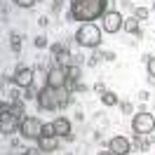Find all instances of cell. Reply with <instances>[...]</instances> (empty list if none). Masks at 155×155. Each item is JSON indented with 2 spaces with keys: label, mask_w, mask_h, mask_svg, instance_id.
Returning <instances> with one entry per match:
<instances>
[{
  "label": "cell",
  "mask_w": 155,
  "mask_h": 155,
  "mask_svg": "<svg viewBox=\"0 0 155 155\" xmlns=\"http://www.w3.org/2000/svg\"><path fill=\"white\" fill-rule=\"evenodd\" d=\"M106 14V0H71L68 2V21H97Z\"/></svg>",
  "instance_id": "obj_1"
},
{
  "label": "cell",
  "mask_w": 155,
  "mask_h": 155,
  "mask_svg": "<svg viewBox=\"0 0 155 155\" xmlns=\"http://www.w3.org/2000/svg\"><path fill=\"white\" fill-rule=\"evenodd\" d=\"M75 45L82 49H99L101 45V26H97L94 21L89 24H80V28L75 31Z\"/></svg>",
  "instance_id": "obj_2"
},
{
  "label": "cell",
  "mask_w": 155,
  "mask_h": 155,
  "mask_svg": "<svg viewBox=\"0 0 155 155\" xmlns=\"http://www.w3.org/2000/svg\"><path fill=\"white\" fill-rule=\"evenodd\" d=\"M42 127H45L42 120H38V117H33V115H26L24 120H21L19 136L24 139V141H38L40 136H42Z\"/></svg>",
  "instance_id": "obj_3"
},
{
  "label": "cell",
  "mask_w": 155,
  "mask_h": 155,
  "mask_svg": "<svg viewBox=\"0 0 155 155\" xmlns=\"http://www.w3.org/2000/svg\"><path fill=\"white\" fill-rule=\"evenodd\" d=\"M132 132L139 136L153 134L155 132V115L148 113V110H139L134 117H132Z\"/></svg>",
  "instance_id": "obj_4"
},
{
  "label": "cell",
  "mask_w": 155,
  "mask_h": 155,
  "mask_svg": "<svg viewBox=\"0 0 155 155\" xmlns=\"http://www.w3.org/2000/svg\"><path fill=\"white\" fill-rule=\"evenodd\" d=\"M125 28V17H122V12H106L104 17H101V31L108 33V35H115L120 31Z\"/></svg>",
  "instance_id": "obj_5"
},
{
  "label": "cell",
  "mask_w": 155,
  "mask_h": 155,
  "mask_svg": "<svg viewBox=\"0 0 155 155\" xmlns=\"http://www.w3.org/2000/svg\"><path fill=\"white\" fill-rule=\"evenodd\" d=\"M68 82V75H66V68L64 66H49L47 68V75H45V85L52 89H64Z\"/></svg>",
  "instance_id": "obj_6"
},
{
  "label": "cell",
  "mask_w": 155,
  "mask_h": 155,
  "mask_svg": "<svg viewBox=\"0 0 155 155\" xmlns=\"http://www.w3.org/2000/svg\"><path fill=\"white\" fill-rule=\"evenodd\" d=\"M38 108L40 110H57L59 108V89H52L45 85L38 94Z\"/></svg>",
  "instance_id": "obj_7"
},
{
  "label": "cell",
  "mask_w": 155,
  "mask_h": 155,
  "mask_svg": "<svg viewBox=\"0 0 155 155\" xmlns=\"http://www.w3.org/2000/svg\"><path fill=\"white\" fill-rule=\"evenodd\" d=\"M14 85L19 89H26L33 85V80H35V68H31V66H19L17 71H14Z\"/></svg>",
  "instance_id": "obj_8"
},
{
  "label": "cell",
  "mask_w": 155,
  "mask_h": 155,
  "mask_svg": "<svg viewBox=\"0 0 155 155\" xmlns=\"http://www.w3.org/2000/svg\"><path fill=\"white\" fill-rule=\"evenodd\" d=\"M108 150H113L115 155H129L132 153V139H127L125 134H117L108 141Z\"/></svg>",
  "instance_id": "obj_9"
},
{
  "label": "cell",
  "mask_w": 155,
  "mask_h": 155,
  "mask_svg": "<svg viewBox=\"0 0 155 155\" xmlns=\"http://www.w3.org/2000/svg\"><path fill=\"white\" fill-rule=\"evenodd\" d=\"M59 139H61V136H40L38 141H35V143H38V150H42V153H54L59 148Z\"/></svg>",
  "instance_id": "obj_10"
},
{
  "label": "cell",
  "mask_w": 155,
  "mask_h": 155,
  "mask_svg": "<svg viewBox=\"0 0 155 155\" xmlns=\"http://www.w3.org/2000/svg\"><path fill=\"white\" fill-rule=\"evenodd\" d=\"M125 33H129V35H136V38H143V31H141V21L136 19L134 14L132 17H125Z\"/></svg>",
  "instance_id": "obj_11"
},
{
  "label": "cell",
  "mask_w": 155,
  "mask_h": 155,
  "mask_svg": "<svg viewBox=\"0 0 155 155\" xmlns=\"http://www.w3.org/2000/svg\"><path fill=\"white\" fill-rule=\"evenodd\" d=\"M54 129H57V136H61V139H66L68 134H73L71 129H73V125H71V120H68L66 115H61L54 120Z\"/></svg>",
  "instance_id": "obj_12"
},
{
  "label": "cell",
  "mask_w": 155,
  "mask_h": 155,
  "mask_svg": "<svg viewBox=\"0 0 155 155\" xmlns=\"http://www.w3.org/2000/svg\"><path fill=\"white\" fill-rule=\"evenodd\" d=\"M101 104H104V106L106 108H113V106H120V97H117L115 92H110V89H106V92H104V94H101Z\"/></svg>",
  "instance_id": "obj_13"
},
{
  "label": "cell",
  "mask_w": 155,
  "mask_h": 155,
  "mask_svg": "<svg viewBox=\"0 0 155 155\" xmlns=\"http://www.w3.org/2000/svg\"><path fill=\"white\" fill-rule=\"evenodd\" d=\"M66 75H68V82H78L82 78V66L80 64H73V66L66 68Z\"/></svg>",
  "instance_id": "obj_14"
},
{
  "label": "cell",
  "mask_w": 155,
  "mask_h": 155,
  "mask_svg": "<svg viewBox=\"0 0 155 155\" xmlns=\"http://www.w3.org/2000/svg\"><path fill=\"white\" fill-rule=\"evenodd\" d=\"M38 94H40V89H35V85L21 89V99H24L26 104H28V101H38Z\"/></svg>",
  "instance_id": "obj_15"
},
{
  "label": "cell",
  "mask_w": 155,
  "mask_h": 155,
  "mask_svg": "<svg viewBox=\"0 0 155 155\" xmlns=\"http://www.w3.org/2000/svg\"><path fill=\"white\" fill-rule=\"evenodd\" d=\"M21 33H10V49H12V54H19L21 52Z\"/></svg>",
  "instance_id": "obj_16"
},
{
  "label": "cell",
  "mask_w": 155,
  "mask_h": 155,
  "mask_svg": "<svg viewBox=\"0 0 155 155\" xmlns=\"http://www.w3.org/2000/svg\"><path fill=\"white\" fill-rule=\"evenodd\" d=\"M134 17H136L139 21H146L148 17H150V10H148V7H141V5H139V7H134Z\"/></svg>",
  "instance_id": "obj_17"
},
{
  "label": "cell",
  "mask_w": 155,
  "mask_h": 155,
  "mask_svg": "<svg viewBox=\"0 0 155 155\" xmlns=\"http://www.w3.org/2000/svg\"><path fill=\"white\" fill-rule=\"evenodd\" d=\"M101 59H104V52H99V49H94V54H92V57L87 59V66H99V61H101Z\"/></svg>",
  "instance_id": "obj_18"
},
{
  "label": "cell",
  "mask_w": 155,
  "mask_h": 155,
  "mask_svg": "<svg viewBox=\"0 0 155 155\" xmlns=\"http://www.w3.org/2000/svg\"><path fill=\"white\" fill-rule=\"evenodd\" d=\"M14 5H19V7H24V10H31L33 5H38L40 0H12Z\"/></svg>",
  "instance_id": "obj_19"
},
{
  "label": "cell",
  "mask_w": 155,
  "mask_h": 155,
  "mask_svg": "<svg viewBox=\"0 0 155 155\" xmlns=\"http://www.w3.org/2000/svg\"><path fill=\"white\" fill-rule=\"evenodd\" d=\"M33 45H35V47H38V49H45V47H47V45H49V40L45 38V35H38V38L33 40Z\"/></svg>",
  "instance_id": "obj_20"
},
{
  "label": "cell",
  "mask_w": 155,
  "mask_h": 155,
  "mask_svg": "<svg viewBox=\"0 0 155 155\" xmlns=\"http://www.w3.org/2000/svg\"><path fill=\"white\" fill-rule=\"evenodd\" d=\"M42 136H57V129H54V122H47L42 127Z\"/></svg>",
  "instance_id": "obj_21"
},
{
  "label": "cell",
  "mask_w": 155,
  "mask_h": 155,
  "mask_svg": "<svg viewBox=\"0 0 155 155\" xmlns=\"http://www.w3.org/2000/svg\"><path fill=\"white\" fill-rule=\"evenodd\" d=\"M146 68H148V78H155V54H153V59L146 64Z\"/></svg>",
  "instance_id": "obj_22"
},
{
  "label": "cell",
  "mask_w": 155,
  "mask_h": 155,
  "mask_svg": "<svg viewBox=\"0 0 155 155\" xmlns=\"http://www.w3.org/2000/svg\"><path fill=\"white\" fill-rule=\"evenodd\" d=\"M120 108H122V113H132V110H134V106H132L129 101H122V104H120Z\"/></svg>",
  "instance_id": "obj_23"
},
{
  "label": "cell",
  "mask_w": 155,
  "mask_h": 155,
  "mask_svg": "<svg viewBox=\"0 0 155 155\" xmlns=\"http://www.w3.org/2000/svg\"><path fill=\"white\" fill-rule=\"evenodd\" d=\"M104 61H115V52L106 49V52H104Z\"/></svg>",
  "instance_id": "obj_24"
},
{
  "label": "cell",
  "mask_w": 155,
  "mask_h": 155,
  "mask_svg": "<svg viewBox=\"0 0 155 155\" xmlns=\"http://www.w3.org/2000/svg\"><path fill=\"white\" fill-rule=\"evenodd\" d=\"M94 92H97L99 97H101V94L106 92V85H104V82H97V85H94Z\"/></svg>",
  "instance_id": "obj_25"
},
{
  "label": "cell",
  "mask_w": 155,
  "mask_h": 155,
  "mask_svg": "<svg viewBox=\"0 0 155 155\" xmlns=\"http://www.w3.org/2000/svg\"><path fill=\"white\" fill-rule=\"evenodd\" d=\"M115 0H106V12H115Z\"/></svg>",
  "instance_id": "obj_26"
},
{
  "label": "cell",
  "mask_w": 155,
  "mask_h": 155,
  "mask_svg": "<svg viewBox=\"0 0 155 155\" xmlns=\"http://www.w3.org/2000/svg\"><path fill=\"white\" fill-rule=\"evenodd\" d=\"M120 5H122V10H132V12H134V5H132V0H122Z\"/></svg>",
  "instance_id": "obj_27"
},
{
  "label": "cell",
  "mask_w": 155,
  "mask_h": 155,
  "mask_svg": "<svg viewBox=\"0 0 155 155\" xmlns=\"http://www.w3.org/2000/svg\"><path fill=\"white\" fill-rule=\"evenodd\" d=\"M47 24H49V19H47V17H40V19H38V26H42V28H45Z\"/></svg>",
  "instance_id": "obj_28"
},
{
  "label": "cell",
  "mask_w": 155,
  "mask_h": 155,
  "mask_svg": "<svg viewBox=\"0 0 155 155\" xmlns=\"http://www.w3.org/2000/svg\"><path fill=\"white\" fill-rule=\"evenodd\" d=\"M139 99H141V101H148V99H150V94H148V92H141V94H139Z\"/></svg>",
  "instance_id": "obj_29"
},
{
  "label": "cell",
  "mask_w": 155,
  "mask_h": 155,
  "mask_svg": "<svg viewBox=\"0 0 155 155\" xmlns=\"http://www.w3.org/2000/svg\"><path fill=\"white\" fill-rule=\"evenodd\" d=\"M97 155H115L113 150H101V153H97Z\"/></svg>",
  "instance_id": "obj_30"
},
{
  "label": "cell",
  "mask_w": 155,
  "mask_h": 155,
  "mask_svg": "<svg viewBox=\"0 0 155 155\" xmlns=\"http://www.w3.org/2000/svg\"><path fill=\"white\" fill-rule=\"evenodd\" d=\"M61 155H73V153H61Z\"/></svg>",
  "instance_id": "obj_31"
},
{
  "label": "cell",
  "mask_w": 155,
  "mask_h": 155,
  "mask_svg": "<svg viewBox=\"0 0 155 155\" xmlns=\"http://www.w3.org/2000/svg\"><path fill=\"white\" fill-rule=\"evenodd\" d=\"M153 10H155V0H153Z\"/></svg>",
  "instance_id": "obj_32"
}]
</instances>
